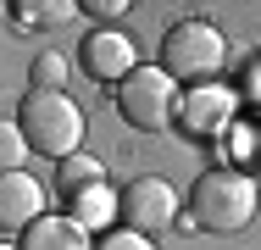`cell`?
Returning <instances> with one entry per match:
<instances>
[{"label":"cell","mask_w":261,"mask_h":250,"mask_svg":"<svg viewBox=\"0 0 261 250\" xmlns=\"http://www.w3.org/2000/svg\"><path fill=\"white\" fill-rule=\"evenodd\" d=\"M256 206H261V184L245 178L239 167H211L206 178L189 189V217L206 234H239V228H250Z\"/></svg>","instance_id":"obj_1"},{"label":"cell","mask_w":261,"mask_h":250,"mask_svg":"<svg viewBox=\"0 0 261 250\" xmlns=\"http://www.w3.org/2000/svg\"><path fill=\"white\" fill-rule=\"evenodd\" d=\"M17 128H22L28 150L56 156V161H67V156H78V150H84V111H78V100L50 95V89H34V95L22 100Z\"/></svg>","instance_id":"obj_2"},{"label":"cell","mask_w":261,"mask_h":250,"mask_svg":"<svg viewBox=\"0 0 261 250\" xmlns=\"http://www.w3.org/2000/svg\"><path fill=\"white\" fill-rule=\"evenodd\" d=\"M222 61H228V39L200 17L167 28V39H161V72L172 84H195L200 89V84H211L222 72Z\"/></svg>","instance_id":"obj_3"},{"label":"cell","mask_w":261,"mask_h":250,"mask_svg":"<svg viewBox=\"0 0 261 250\" xmlns=\"http://www.w3.org/2000/svg\"><path fill=\"white\" fill-rule=\"evenodd\" d=\"M178 84L161 72V67H134L128 78H122V89H117V111H122V122L128 128H139V134H167L172 122H178Z\"/></svg>","instance_id":"obj_4"},{"label":"cell","mask_w":261,"mask_h":250,"mask_svg":"<svg viewBox=\"0 0 261 250\" xmlns=\"http://www.w3.org/2000/svg\"><path fill=\"white\" fill-rule=\"evenodd\" d=\"M122 217H128V228L134 234H167L172 222H178V195H172V184L167 178H139V184H128V195H122Z\"/></svg>","instance_id":"obj_5"},{"label":"cell","mask_w":261,"mask_h":250,"mask_svg":"<svg viewBox=\"0 0 261 250\" xmlns=\"http://www.w3.org/2000/svg\"><path fill=\"white\" fill-rule=\"evenodd\" d=\"M228 122H233V95L222 84H200L178 100V128L195 134V139H217Z\"/></svg>","instance_id":"obj_6"},{"label":"cell","mask_w":261,"mask_h":250,"mask_svg":"<svg viewBox=\"0 0 261 250\" xmlns=\"http://www.w3.org/2000/svg\"><path fill=\"white\" fill-rule=\"evenodd\" d=\"M45 217V189L28 172H6L0 178V234H28Z\"/></svg>","instance_id":"obj_7"},{"label":"cell","mask_w":261,"mask_h":250,"mask_svg":"<svg viewBox=\"0 0 261 250\" xmlns=\"http://www.w3.org/2000/svg\"><path fill=\"white\" fill-rule=\"evenodd\" d=\"M78 56H84V67H89L95 78H106V84H122V78L139 67V50H134V39H128V34H117V28L89 34Z\"/></svg>","instance_id":"obj_8"},{"label":"cell","mask_w":261,"mask_h":250,"mask_svg":"<svg viewBox=\"0 0 261 250\" xmlns=\"http://www.w3.org/2000/svg\"><path fill=\"white\" fill-rule=\"evenodd\" d=\"M17 250H95V239H89V228H78L72 217H39V222L22 234Z\"/></svg>","instance_id":"obj_9"},{"label":"cell","mask_w":261,"mask_h":250,"mask_svg":"<svg viewBox=\"0 0 261 250\" xmlns=\"http://www.w3.org/2000/svg\"><path fill=\"white\" fill-rule=\"evenodd\" d=\"M117 211H122V200L111 195L106 184H95V189H78V195H67V217H72L78 228H89V234H95V228H106V222H111Z\"/></svg>","instance_id":"obj_10"},{"label":"cell","mask_w":261,"mask_h":250,"mask_svg":"<svg viewBox=\"0 0 261 250\" xmlns=\"http://www.w3.org/2000/svg\"><path fill=\"white\" fill-rule=\"evenodd\" d=\"M11 11H17V22H28V28H61V22H72L84 6H72V0H11Z\"/></svg>","instance_id":"obj_11"},{"label":"cell","mask_w":261,"mask_h":250,"mask_svg":"<svg viewBox=\"0 0 261 250\" xmlns=\"http://www.w3.org/2000/svg\"><path fill=\"white\" fill-rule=\"evenodd\" d=\"M95 184H106V167L95 156H84V150L56 167V189H61V195H78V189H95Z\"/></svg>","instance_id":"obj_12"},{"label":"cell","mask_w":261,"mask_h":250,"mask_svg":"<svg viewBox=\"0 0 261 250\" xmlns=\"http://www.w3.org/2000/svg\"><path fill=\"white\" fill-rule=\"evenodd\" d=\"M22 161H28V139H22V128L0 117V178H6V172H22Z\"/></svg>","instance_id":"obj_13"},{"label":"cell","mask_w":261,"mask_h":250,"mask_svg":"<svg viewBox=\"0 0 261 250\" xmlns=\"http://www.w3.org/2000/svg\"><path fill=\"white\" fill-rule=\"evenodd\" d=\"M28 78H34V89H50V95H61V84H67V56H34Z\"/></svg>","instance_id":"obj_14"},{"label":"cell","mask_w":261,"mask_h":250,"mask_svg":"<svg viewBox=\"0 0 261 250\" xmlns=\"http://www.w3.org/2000/svg\"><path fill=\"white\" fill-rule=\"evenodd\" d=\"M95 250H156L145 234H134V228H122V234H100L95 239Z\"/></svg>","instance_id":"obj_15"},{"label":"cell","mask_w":261,"mask_h":250,"mask_svg":"<svg viewBox=\"0 0 261 250\" xmlns=\"http://www.w3.org/2000/svg\"><path fill=\"white\" fill-rule=\"evenodd\" d=\"M84 11H95V17H117V11H128V6H122V0H89Z\"/></svg>","instance_id":"obj_16"},{"label":"cell","mask_w":261,"mask_h":250,"mask_svg":"<svg viewBox=\"0 0 261 250\" xmlns=\"http://www.w3.org/2000/svg\"><path fill=\"white\" fill-rule=\"evenodd\" d=\"M0 250H17V245H0Z\"/></svg>","instance_id":"obj_17"}]
</instances>
